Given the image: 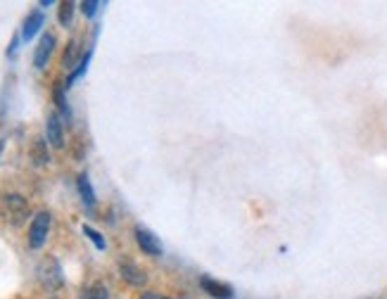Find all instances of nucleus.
Segmentation results:
<instances>
[{"mask_svg":"<svg viewBox=\"0 0 387 299\" xmlns=\"http://www.w3.org/2000/svg\"><path fill=\"white\" fill-rule=\"evenodd\" d=\"M76 183H78V193H81V200L88 207H93L95 205V190H93V185H90V181H88V173H81Z\"/></svg>","mask_w":387,"mask_h":299,"instance_id":"11","label":"nucleus"},{"mask_svg":"<svg viewBox=\"0 0 387 299\" xmlns=\"http://www.w3.org/2000/svg\"><path fill=\"white\" fill-rule=\"evenodd\" d=\"M71 17H74V3H62L60 5V15H57L62 27H69Z\"/></svg>","mask_w":387,"mask_h":299,"instance_id":"14","label":"nucleus"},{"mask_svg":"<svg viewBox=\"0 0 387 299\" xmlns=\"http://www.w3.org/2000/svg\"><path fill=\"white\" fill-rule=\"evenodd\" d=\"M119 273H121L124 281H126L129 285H133V288H141V285L148 283V273L143 271L141 266H136L133 262H121Z\"/></svg>","mask_w":387,"mask_h":299,"instance_id":"7","label":"nucleus"},{"mask_svg":"<svg viewBox=\"0 0 387 299\" xmlns=\"http://www.w3.org/2000/svg\"><path fill=\"white\" fill-rule=\"evenodd\" d=\"M86 299H109L107 288H105V285H93V288L86 292Z\"/></svg>","mask_w":387,"mask_h":299,"instance_id":"16","label":"nucleus"},{"mask_svg":"<svg viewBox=\"0 0 387 299\" xmlns=\"http://www.w3.org/2000/svg\"><path fill=\"white\" fill-rule=\"evenodd\" d=\"M31 159H34L36 166H45L50 161V157H48V145H45L43 138H36L34 145H31Z\"/></svg>","mask_w":387,"mask_h":299,"instance_id":"10","label":"nucleus"},{"mask_svg":"<svg viewBox=\"0 0 387 299\" xmlns=\"http://www.w3.org/2000/svg\"><path fill=\"white\" fill-rule=\"evenodd\" d=\"M52 50H55V36L52 34H43L41 41L36 45V53H34V67L36 69H43L48 64Z\"/></svg>","mask_w":387,"mask_h":299,"instance_id":"5","label":"nucleus"},{"mask_svg":"<svg viewBox=\"0 0 387 299\" xmlns=\"http://www.w3.org/2000/svg\"><path fill=\"white\" fill-rule=\"evenodd\" d=\"M64 88H67V86H64L62 81H57L55 88H52V97H55L60 112H64V116H69V105H67V97H64Z\"/></svg>","mask_w":387,"mask_h":299,"instance_id":"13","label":"nucleus"},{"mask_svg":"<svg viewBox=\"0 0 387 299\" xmlns=\"http://www.w3.org/2000/svg\"><path fill=\"white\" fill-rule=\"evenodd\" d=\"M36 276H38V283H41L45 290H60L62 283H64L60 262H57V259H52V257H45L43 262L38 264Z\"/></svg>","mask_w":387,"mask_h":299,"instance_id":"2","label":"nucleus"},{"mask_svg":"<svg viewBox=\"0 0 387 299\" xmlns=\"http://www.w3.org/2000/svg\"><path fill=\"white\" fill-rule=\"evenodd\" d=\"M90 55H93V50H88L86 55H81V60H78V64H76V69L71 71L69 74V79H67V86H71L76 79H81L83 74H86V69H88V62H90Z\"/></svg>","mask_w":387,"mask_h":299,"instance_id":"12","label":"nucleus"},{"mask_svg":"<svg viewBox=\"0 0 387 299\" xmlns=\"http://www.w3.org/2000/svg\"><path fill=\"white\" fill-rule=\"evenodd\" d=\"M76 53H78V50H76V43L71 41V43L67 45V55H64V60H62V64H64V67H71V62H74Z\"/></svg>","mask_w":387,"mask_h":299,"instance_id":"18","label":"nucleus"},{"mask_svg":"<svg viewBox=\"0 0 387 299\" xmlns=\"http://www.w3.org/2000/svg\"><path fill=\"white\" fill-rule=\"evenodd\" d=\"M50 233V214L48 212H38L31 219V228H29V247L31 250H41L45 245V238Z\"/></svg>","mask_w":387,"mask_h":299,"instance_id":"3","label":"nucleus"},{"mask_svg":"<svg viewBox=\"0 0 387 299\" xmlns=\"http://www.w3.org/2000/svg\"><path fill=\"white\" fill-rule=\"evenodd\" d=\"M97 8H100V3H95V0H86V3H81V10L86 17H95Z\"/></svg>","mask_w":387,"mask_h":299,"instance_id":"17","label":"nucleus"},{"mask_svg":"<svg viewBox=\"0 0 387 299\" xmlns=\"http://www.w3.org/2000/svg\"><path fill=\"white\" fill-rule=\"evenodd\" d=\"M141 299H172V297H162L157 292H145V295H141Z\"/></svg>","mask_w":387,"mask_h":299,"instance_id":"19","label":"nucleus"},{"mask_svg":"<svg viewBox=\"0 0 387 299\" xmlns=\"http://www.w3.org/2000/svg\"><path fill=\"white\" fill-rule=\"evenodd\" d=\"M83 236H88V238H90V243H93V245L97 247V250H105V247H107V243H105V238H102L95 228H90V226H83Z\"/></svg>","mask_w":387,"mask_h":299,"instance_id":"15","label":"nucleus"},{"mask_svg":"<svg viewBox=\"0 0 387 299\" xmlns=\"http://www.w3.org/2000/svg\"><path fill=\"white\" fill-rule=\"evenodd\" d=\"M133 236H136L138 247H141V250L145 252V255H150V257H160L162 252H164V247H162V243H160V238H157L153 231L143 228V226H136Z\"/></svg>","mask_w":387,"mask_h":299,"instance_id":"4","label":"nucleus"},{"mask_svg":"<svg viewBox=\"0 0 387 299\" xmlns=\"http://www.w3.org/2000/svg\"><path fill=\"white\" fill-rule=\"evenodd\" d=\"M43 22H45V17H43V12L41 10H34L29 17H26V22H24V29H22V38L24 41H31L36 34H38V29L43 27Z\"/></svg>","mask_w":387,"mask_h":299,"instance_id":"9","label":"nucleus"},{"mask_svg":"<svg viewBox=\"0 0 387 299\" xmlns=\"http://www.w3.org/2000/svg\"><path fill=\"white\" fill-rule=\"evenodd\" d=\"M29 214H31L29 202H26L22 195H5L3 202H0V216L5 219V224L15 226V228L26 224Z\"/></svg>","mask_w":387,"mask_h":299,"instance_id":"1","label":"nucleus"},{"mask_svg":"<svg viewBox=\"0 0 387 299\" xmlns=\"http://www.w3.org/2000/svg\"><path fill=\"white\" fill-rule=\"evenodd\" d=\"M45 135H48V142L52 147L60 150L64 145V123L60 119V114L52 112L48 116V126H45Z\"/></svg>","mask_w":387,"mask_h":299,"instance_id":"6","label":"nucleus"},{"mask_svg":"<svg viewBox=\"0 0 387 299\" xmlns=\"http://www.w3.org/2000/svg\"><path fill=\"white\" fill-rule=\"evenodd\" d=\"M202 290L207 292L209 297H214V299H231L233 297V288L228 283H221V281H214V278H209V276H202Z\"/></svg>","mask_w":387,"mask_h":299,"instance_id":"8","label":"nucleus"}]
</instances>
